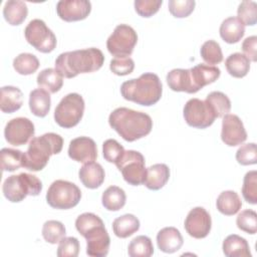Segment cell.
Listing matches in <instances>:
<instances>
[{"label":"cell","mask_w":257,"mask_h":257,"mask_svg":"<svg viewBox=\"0 0 257 257\" xmlns=\"http://www.w3.org/2000/svg\"><path fill=\"white\" fill-rule=\"evenodd\" d=\"M104 62L102 51L95 47L60 53L55 59V69L66 78H72L79 73H89L98 70Z\"/></svg>","instance_id":"cell-1"},{"label":"cell","mask_w":257,"mask_h":257,"mask_svg":"<svg viewBox=\"0 0 257 257\" xmlns=\"http://www.w3.org/2000/svg\"><path fill=\"white\" fill-rule=\"evenodd\" d=\"M108 123L124 141L135 142L148 136L153 128L151 116L143 111L117 107L108 116Z\"/></svg>","instance_id":"cell-2"},{"label":"cell","mask_w":257,"mask_h":257,"mask_svg":"<svg viewBox=\"0 0 257 257\" xmlns=\"http://www.w3.org/2000/svg\"><path fill=\"white\" fill-rule=\"evenodd\" d=\"M75 228L86 240V254L91 257H104L110 245L109 235L103 221L93 213H83L75 220Z\"/></svg>","instance_id":"cell-3"},{"label":"cell","mask_w":257,"mask_h":257,"mask_svg":"<svg viewBox=\"0 0 257 257\" xmlns=\"http://www.w3.org/2000/svg\"><path fill=\"white\" fill-rule=\"evenodd\" d=\"M120 93L126 100L137 104L150 106L157 103L163 93V84L160 77L153 72H146L138 78L122 82Z\"/></svg>","instance_id":"cell-4"},{"label":"cell","mask_w":257,"mask_h":257,"mask_svg":"<svg viewBox=\"0 0 257 257\" xmlns=\"http://www.w3.org/2000/svg\"><path fill=\"white\" fill-rule=\"evenodd\" d=\"M63 147V139L54 133H46L32 138L28 149L23 153V167L32 172L43 170L52 155L59 154Z\"/></svg>","instance_id":"cell-5"},{"label":"cell","mask_w":257,"mask_h":257,"mask_svg":"<svg viewBox=\"0 0 257 257\" xmlns=\"http://www.w3.org/2000/svg\"><path fill=\"white\" fill-rule=\"evenodd\" d=\"M41 191V181L36 176L28 173L9 176L2 186L4 197L12 203H19L27 196H38Z\"/></svg>","instance_id":"cell-6"},{"label":"cell","mask_w":257,"mask_h":257,"mask_svg":"<svg viewBox=\"0 0 257 257\" xmlns=\"http://www.w3.org/2000/svg\"><path fill=\"white\" fill-rule=\"evenodd\" d=\"M81 199L80 189L71 182L64 180L54 181L46 193V202L58 210H68L75 207Z\"/></svg>","instance_id":"cell-7"},{"label":"cell","mask_w":257,"mask_h":257,"mask_svg":"<svg viewBox=\"0 0 257 257\" xmlns=\"http://www.w3.org/2000/svg\"><path fill=\"white\" fill-rule=\"evenodd\" d=\"M84 106V100L80 94L76 92L66 94L55 107V122L64 128L75 126L83 116Z\"/></svg>","instance_id":"cell-8"},{"label":"cell","mask_w":257,"mask_h":257,"mask_svg":"<svg viewBox=\"0 0 257 257\" xmlns=\"http://www.w3.org/2000/svg\"><path fill=\"white\" fill-rule=\"evenodd\" d=\"M115 166L127 184L132 186L144 184L147 177V169L145 167V158L140 152L125 151L115 163Z\"/></svg>","instance_id":"cell-9"},{"label":"cell","mask_w":257,"mask_h":257,"mask_svg":"<svg viewBox=\"0 0 257 257\" xmlns=\"http://www.w3.org/2000/svg\"><path fill=\"white\" fill-rule=\"evenodd\" d=\"M24 35L27 42L42 53H49L56 47L55 34L41 19L29 21L24 29Z\"/></svg>","instance_id":"cell-10"},{"label":"cell","mask_w":257,"mask_h":257,"mask_svg":"<svg viewBox=\"0 0 257 257\" xmlns=\"http://www.w3.org/2000/svg\"><path fill=\"white\" fill-rule=\"evenodd\" d=\"M137 42L136 30L127 24H119L107 38L106 48L113 56H130Z\"/></svg>","instance_id":"cell-11"},{"label":"cell","mask_w":257,"mask_h":257,"mask_svg":"<svg viewBox=\"0 0 257 257\" xmlns=\"http://www.w3.org/2000/svg\"><path fill=\"white\" fill-rule=\"evenodd\" d=\"M183 115L188 125L196 128H206L215 121V114L205 100L189 99L183 109Z\"/></svg>","instance_id":"cell-12"},{"label":"cell","mask_w":257,"mask_h":257,"mask_svg":"<svg viewBox=\"0 0 257 257\" xmlns=\"http://www.w3.org/2000/svg\"><path fill=\"white\" fill-rule=\"evenodd\" d=\"M35 127L27 117H15L10 119L4 128L5 140L12 146L18 147L27 144L34 136Z\"/></svg>","instance_id":"cell-13"},{"label":"cell","mask_w":257,"mask_h":257,"mask_svg":"<svg viewBox=\"0 0 257 257\" xmlns=\"http://www.w3.org/2000/svg\"><path fill=\"white\" fill-rule=\"evenodd\" d=\"M184 227L191 237L203 239L207 237L211 231V216L205 208L195 207L188 213L185 219Z\"/></svg>","instance_id":"cell-14"},{"label":"cell","mask_w":257,"mask_h":257,"mask_svg":"<svg viewBox=\"0 0 257 257\" xmlns=\"http://www.w3.org/2000/svg\"><path fill=\"white\" fill-rule=\"evenodd\" d=\"M221 139L229 147L239 146L246 141L247 133L238 115L227 113L223 116Z\"/></svg>","instance_id":"cell-15"},{"label":"cell","mask_w":257,"mask_h":257,"mask_svg":"<svg viewBox=\"0 0 257 257\" xmlns=\"http://www.w3.org/2000/svg\"><path fill=\"white\" fill-rule=\"evenodd\" d=\"M91 11V3L87 0H60L56 4V12L66 22L85 19Z\"/></svg>","instance_id":"cell-16"},{"label":"cell","mask_w":257,"mask_h":257,"mask_svg":"<svg viewBox=\"0 0 257 257\" xmlns=\"http://www.w3.org/2000/svg\"><path fill=\"white\" fill-rule=\"evenodd\" d=\"M68 156L78 163L93 162L97 158V148L95 142L88 137H78L70 141Z\"/></svg>","instance_id":"cell-17"},{"label":"cell","mask_w":257,"mask_h":257,"mask_svg":"<svg viewBox=\"0 0 257 257\" xmlns=\"http://www.w3.org/2000/svg\"><path fill=\"white\" fill-rule=\"evenodd\" d=\"M189 70L194 93L202 89L205 85L215 82L221 74V70L219 69V67L204 63H199L190 68Z\"/></svg>","instance_id":"cell-18"},{"label":"cell","mask_w":257,"mask_h":257,"mask_svg":"<svg viewBox=\"0 0 257 257\" xmlns=\"http://www.w3.org/2000/svg\"><path fill=\"white\" fill-rule=\"evenodd\" d=\"M184 239L180 231L175 227H165L157 234V244L164 253H175L183 246Z\"/></svg>","instance_id":"cell-19"},{"label":"cell","mask_w":257,"mask_h":257,"mask_svg":"<svg viewBox=\"0 0 257 257\" xmlns=\"http://www.w3.org/2000/svg\"><path fill=\"white\" fill-rule=\"evenodd\" d=\"M78 177L84 187L88 189H96L102 185L105 173L100 164L89 162L85 163L79 169Z\"/></svg>","instance_id":"cell-20"},{"label":"cell","mask_w":257,"mask_h":257,"mask_svg":"<svg viewBox=\"0 0 257 257\" xmlns=\"http://www.w3.org/2000/svg\"><path fill=\"white\" fill-rule=\"evenodd\" d=\"M219 32L221 38L225 42L233 44L242 39L245 34V26L237 17L231 16L223 20L220 25Z\"/></svg>","instance_id":"cell-21"},{"label":"cell","mask_w":257,"mask_h":257,"mask_svg":"<svg viewBox=\"0 0 257 257\" xmlns=\"http://www.w3.org/2000/svg\"><path fill=\"white\" fill-rule=\"evenodd\" d=\"M170 178V169L166 164H155L147 169L145 186L152 191L162 189Z\"/></svg>","instance_id":"cell-22"},{"label":"cell","mask_w":257,"mask_h":257,"mask_svg":"<svg viewBox=\"0 0 257 257\" xmlns=\"http://www.w3.org/2000/svg\"><path fill=\"white\" fill-rule=\"evenodd\" d=\"M23 104L22 91L12 85H6L1 87V102L0 108L3 112L12 113L18 110Z\"/></svg>","instance_id":"cell-23"},{"label":"cell","mask_w":257,"mask_h":257,"mask_svg":"<svg viewBox=\"0 0 257 257\" xmlns=\"http://www.w3.org/2000/svg\"><path fill=\"white\" fill-rule=\"evenodd\" d=\"M222 249L227 257H251L247 240L236 234L229 235L225 238Z\"/></svg>","instance_id":"cell-24"},{"label":"cell","mask_w":257,"mask_h":257,"mask_svg":"<svg viewBox=\"0 0 257 257\" xmlns=\"http://www.w3.org/2000/svg\"><path fill=\"white\" fill-rule=\"evenodd\" d=\"M169 87L174 91H184L194 93L190 70L183 68L172 69L166 77Z\"/></svg>","instance_id":"cell-25"},{"label":"cell","mask_w":257,"mask_h":257,"mask_svg":"<svg viewBox=\"0 0 257 257\" xmlns=\"http://www.w3.org/2000/svg\"><path fill=\"white\" fill-rule=\"evenodd\" d=\"M51 98L48 91L43 88H35L29 93V108L31 112L38 116L44 117L50 110Z\"/></svg>","instance_id":"cell-26"},{"label":"cell","mask_w":257,"mask_h":257,"mask_svg":"<svg viewBox=\"0 0 257 257\" xmlns=\"http://www.w3.org/2000/svg\"><path fill=\"white\" fill-rule=\"evenodd\" d=\"M28 8L24 1L9 0L3 7V16L5 20L13 26L20 25L27 17Z\"/></svg>","instance_id":"cell-27"},{"label":"cell","mask_w":257,"mask_h":257,"mask_svg":"<svg viewBox=\"0 0 257 257\" xmlns=\"http://www.w3.org/2000/svg\"><path fill=\"white\" fill-rule=\"evenodd\" d=\"M216 207L221 214L225 216H233L241 209L242 201L235 191H224L218 196Z\"/></svg>","instance_id":"cell-28"},{"label":"cell","mask_w":257,"mask_h":257,"mask_svg":"<svg viewBox=\"0 0 257 257\" xmlns=\"http://www.w3.org/2000/svg\"><path fill=\"white\" fill-rule=\"evenodd\" d=\"M36 82L40 88L49 93H55L63 85V76L54 68H45L38 73Z\"/></svg>","instance_id":"cell-29"},{"label":"cell","mask_w":257,"mask_h":257,"mask_svg":"<svg viewBox=\"0 0 257 257\" xmlns=\"http://www.w3.org/2000/svg\"><path fill=\"white\" fill-rule=\"evenodd\" d=\"M140 220L133 214H124L112 222V231L118 238H127L140 229Z\"/></svg>","instance_id":"cell-30"},{"label":"cell","mask_w":257,"mask_h":257,"mask_svg":"<svg viewBox=\"0 0 257 257\" xmlns=\"http://www.w3.org/2000/svg\"><path fill=\"white\" fill-rule=\"evenodd\" d=\"M225 66L230 75L236 78H242L250 70V60L244 54L235 52L226 58Z\"/></svg>","instance_id":"cell-31"},{"label":"cell","mask_w":257,"mask_h":257,"mask_svg":"<svg viewBox=\"0 0 257 257\" xmlns=\"http://www.w3.org/2000/svg\"><path fill=\"white\" fill-rule=\"evenodd\" d=\"M126 196L124 191L117 186H109L101 196L102 206L108 211H118L124 205Z\"/></svg>","instance_id":"cell-32"},{"label":"cell","mask_w":257,"mask_h":257,"mask_svg":"<svg viewBox=\"0 0 257 257\" xmlns=\"http://www.w3.org/2000/svg\"><path fill=\"white\" fill-rule=\"evenodd\" d=\"M205 101L210 106L216 117H223L231 109V101L222 91L210 92Z\"/></svg>","instance_id":"cell-33"},{"label":"cell","mask_w":257,"mask_h":257,"mask_svg":"<svg viewBox=\"0 0 257 257\" xmlns=\"http://www.w3.org/2000/svg\"><path fill=\"white\" fill-rule=\"evenodd\" d=\"M127 254L131 257H150L154 254V246L151 238L140 235L134 238L127 247Z\"/></svg>","instance_id":"cell-34"},{"label":"cell","mask_w":257,"mask_h":257,"mask_svg":"<svg viewBox=\"0 0 257 257\" xmlns=\"http://www.w3.org/2000/svg\"><path fill=\"white\" fill-rule=\"evenodd\" d=\"M0 156L3 172H14L23 167V153L19 150L3 148L0 152Z\"/></svg>","instance_id":"cell-35"},{"label":"cell","mask_w":257,"mask_h":257,"mask_svg":"<svg viewBox=\"0 0 257 257\" xmlns=\"http://www.w3.org/2000/svg\"><path fill=\"white\" fill-rule=\"evenodd\" d=\"M13 67L19 74L29 75L38 69L39 60L32 53H20L14 58Z\"/></svg>","instance_id":"cell-36"},{"label":"cell","mask_w":257,"mask_h":257,"mask_svg":"<svg viewBox=\"0 0 257 257\" xmlns=\"http://www.w3.org/2000/svg\"><path fill=\"white\" fill-rule=\"evenodd\" d=\"M65 227L59 221L48 220L42 226V237L50 244L59 243L60 240L65 237Z\"/></svg>","instance_id":"cell-37"},{"label":"cell","mask_w":257,"mask_h":257,"mask_svg":"<svg viewBox=\"0 0 257 257\" xmlns=\"http://www.w3.org/2000/svg\"><path fill=\"white\" fill-rule=\"evenodd\" d=\"M200 53L203 60L208 63V65H215L223 60V53L220 44L212 39L203 43Z\"/></svg>","instance_id":"cell-38"},{"label":"cell","mask_w":257,"mask_h":257,"mask_svg":"<svg viewBox=\"0 0 257 257\" xmlns=\"http://www.w3.org/2000/svg\"><path fill=\"white\" fill-rule=\"evenodd\" d=\"M244 200L252 205L257 204V172L249 171L245 174L242 186Z\"/></svg>","instance_id":"cell-39"},{"label":"cell","mask_w":257,"mask_h":257,"mask_svg":"<svg viewBox=\"0 0 257 257\" xmlns=\"http://www.w3.org/2000/svg\"><path fill=\"white\" fill-rule=\"evenodd\" d=\"M237 18L245 25L253 26L257 22V4L254 1H242L237 9Z\"/></svg>","instance_id":"cell-40"},{"label":"cell","mask_w":257,"mask_h":257,"mask_svg":"<svg viewBox=\"0 0 257 257\" xmlns=\"http://www.w3.org/2000/svg\"><path fill=\"white\" fill-rule=\"evenodd\" d=\"M236 225L241 230L248 234H255L257 231V214L254 210L247 209L242 211L237 219Z\"/></svg>","instance_id":"cell-41"},{"label":"cell","mask_w":257,"mask_h":257,"mask_svg":"<svg viewBox=\"0 0 257 257\" xmlns=\"http://www.w3.org/2000/svg\"><path fill=\"white\" fill-rule=\"evenodd\" d=\"M194 0H170L168 7L170 13L177 18L188 17L195 8Z\"/></svg>","instance_id":"cell-42"},{"label":"cell","mask_w":257,"mask_h":257,"mask_svg":"<svg viewBox=\"0 0 257 257\" xmlns=\"http://www.w3.org/2000/svg\"><path fill=\"white\" fill-rule=\"evenodd\" d=\"M109 69L115 75H127L134 71L135 62L130 56H115L110 60Z\"/></svg>","instance_id":"cell-43"},{"label":"cell","mask_w":257,"mask_h":257,"mask_svg":"<svg viewBox=\"0 0 257 257\" xmlns=\"http://www.w3.org/2000/svg\"><path fill=\"white\" fill-rule=\"evenodd\" d=\"M123 147L115 140L108 139L102 144V155L108 163H116L124 153Z\"/></svg>","instance_id":"cell-44"},{"label":"cell","mask_w":257,"mask_h":257,"mask_svg":"<svg viewBox=\"0 0 257 257\" xmlns=\"http://www.w3.org/2000/svg\"><path fill=\"white\" fill-rule=\"evenodd\" d=\"M236 160L242 166L255 165L257 163V148L255 143L242 145L236 152Z\"/></svg>","instance_id":"cell-45"},{"label":"cell","mask_w":257,"mask_h":257,"mask_svg":"<svg viewBox=\"0 0 257 257\" xmlns=\"http://www.w3.org/2000/svg\"><path fill=\"white\" fill-rule=\"evenodd\" d=\"M79 254V241L75 237H64L57 248L58 257H76Z\"/></svg>","instance_id":"cell-46"},{"label":"cell","mask_w":257,"mask_h":257,"mask_svg":"<svg viewBox=\"0 0 257 257\" xmlns=\"http://www.w3.org/2000/svg\"><path fill=\"white\" fill-rule=\"evenodd\" d=\"M135 10L142 17H151L156 14L161 8L162 0H136Z\"/></svg>","instance_id":"cell-47"},{"label":"cell","mask_w":257,"mask_h":257,"mask_svg":"<svg viewBox=\"0 0 257 257\" xmlns=\"http://www.w3.org/2000/svg\"><path fill=\"white\" fill-rule=\"evenodd\" d=\"M256 47H257V36L255 35L245 38V40L242 43V50L244 52V55L250 61H253V62L257 60Z\"/></svg>","instance_id":"cell-48"}]
</instances>
